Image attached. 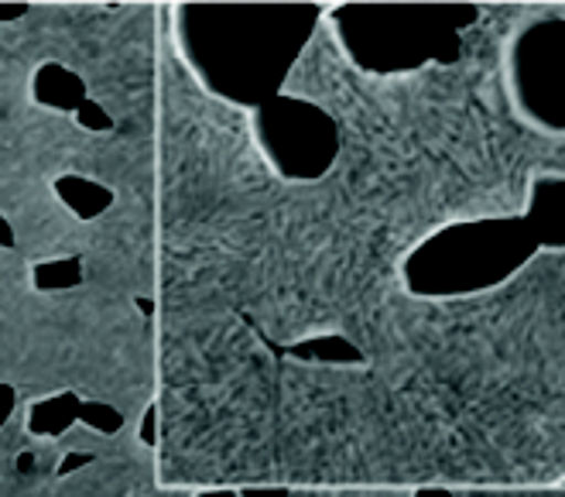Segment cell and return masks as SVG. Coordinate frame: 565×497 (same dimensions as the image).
<instances>
[{
	"instance_id": "6da1fadb",
	"label": "cell",
	"mask_w": 565,
	"mask_h": 497,
	"mask_svg": "<svg viewBox=\"0 0 565 497\" xmlns=\"http://www.w3.org/2000/svg\"><path fill=\"white\" fill-rule=\"evenodd\" d=\"M257 135L285 179H316L340 155L337 120L306 99H264L257 107Z\"/></svg>"
},
{
	"instance_id": "7a4b0ae2",
	"label": "cell",
	"mask_w": 565,
	"mask_h": 497,
	"mask_svg": "<svg viewBox=\"0 0 565 497\" xmlns=\"http://www.w3.org/2000/svg\"><path fill=\"white\" fill-rule=\"evenodd\" d=\"M89 96L86 80L62 62H42L31 76V99L55 114H76Z\"/></svg>"
},
{
	"instance_id": "3957f363",
	"label": "cell",
	"mask_w": 565,
	"mask_h": 497,
	"mask_svg": "<svg viewBox=\"0 0 565 497\" xmlns=\"http://www.w3.org/2000/svg\"><path fill=\"white\" fill-rule=\"evenodd\" d=\"M52 192H55V199L58 203L70 210L76 220H83V223H89V220H99L104 216L110 207H114V192H110V186H104V182H96V179H86V176H79V172H65V176H58L55 182H52Z\"/></svg>"
},
{
	"instance_id": "277c9868",
	"label": "cell",
	"mask_w": 565,
	"mask_h": 497,
	"mask_svg": "<svg viewBox=\"0 0 565 497\" xmlns=\"http://www.w3.org/2000/svg\"><path fill=\"white\" fill-rule=\"evenodd\" d=\"M83 398L76 391H58L28 409V433L39 440H55L79 422Z\"/></svg>"
},
{
	"instance_id": "5b68a950",
	"label": "cell",
	"mask_w": 565,
	"mask_h": 497,
	"mask_svg": "<svg viewBox=\"0 0 565 497\" xmlns=\"http://www.w3.org/2000/svg\"><path fill=\"white\" fill-rule=\"evenodd\" d=\"M83 257H52V261H39L31 268V285L39 292H65V288H79L83 285Z\"/></svg>"
},
{
	"instance_id": "8992f818",
	"label": "cell",
	"mask_w": 565,
	"mask_h": 497,
	"mask_svg": "<svg viewBox=\"0 0 565 497\" xmlns=\"http://www.w3.org/2000/svg\"><path fill=\"white\" fill-rule=\"evenodd\" d=\"M79 422L99 436H117L124 433V412L110 402H96V398H83Z\"/></svg>"
},
{
	"instance_id": "52a82bcc",
	"label": "cell",
	"mask_w": 565,
	"mask_h": 497,
	"mask_svg": "<svg viewBox=\"0 0 565 497\" xmlns=\"http://www.w3.org/2000/svg\"><path fill=\"white\" fill-rule=\"evenodd\" d=\"M73 117H76V124H79L83 130H89V135H110V130H114V117H110V110H107L104 104H96L93 96H86V99H83V107H79Z\"/></svg>"
},
{
	"instance_id": "ba28073f",
	"label": "cell",
	"mask_w": 565,
	"mask_h": 497,
	"mask_svg": "<svg viewBox=\"0 0 565 497\" xmlns=\"http://www.w3.org/2000/svg\"><path fill=\"white\" fill-rule=\"evenodd\" d=\"M230 497H254L250 490H230ZM281 497H377L371 490H322V487H306V490H281Z\"/></svg>"
},
{
	"instance_id": "9c48e42d",
	"label": "cell",
	"mask_w": 565,
	"mask_h": 497,
	"mask_svg": "<svg viewBox=\"0 0 565 497\" xmlns=\"http://www.w3.org/2000/svg\"><path fill=\"white\" fill-rule=\"evenodd\" d=\"M93 463H96V453H65L55 474L58 477H70V474H76L83 467H93Z\"/></svg>"
},
{
	"instance_id": "30bf717a",
	"label": "cell",
	"mask_w": 565,
	"mask_h": 497,
	"mask_svg": "<svg viewBox=\"0 0 565 497\" xmlns=\"http://www.w3.org/2000/svg\"><path fill=\"white\" fill-rule=\"evenodd\" d=\"M14 409H18V388L0 381V429H4V425L11 422Z\"/></svg>"
},
{
	"instance_id": "8fae6325",
	"label": "cell",
	"mask_w": 565,
	"mask_h": 497,
	"mask_svg": "<svg viewBox=\"0 0 565 497\" xmlns=\"http://www.w3.org/2000/svg\"><path fill=\"white\" fill-rule=\"evenodd\" d=\"M28 14V0H0V24H14Z\"/></svg>"
},
{
	"instance_id": "7c38bea8",
	"label": "cell",
	"mask_w": 565,
	"mask_h": 497,
	"mask_svg": "<svg viewBox=\"0 0 565 497\" xmlns=\"http://www.w3.org/2000/svg\"><path fill=\"white\" fill-rule=\"evenodd\" d=\"M452 497H524V490H452Z\"/></svg>"
},
{
	"instance_id": "4fadbf2b",
	"label": "cell",
	"mask_w": 565,
	"mask_h": 497,
	"mask_svg": "<svg viewBox=\"0 0 565 497\" xmlns=\"http://www.w3.org/2000/svg\"><path fill=\"white\" fill-rule=\"evenodd\" d=\"M18 244V234H14V226H11V220L0 213V251H11Z\"/></svg>"
},
{
	"instance_id": "5bb4252c",
	"label": "cell",
	"mask_w": 565,
	"mask_h": 497,
	"mask_svg": "<svg viewBox=\"0 0 565 497\" xmlns=\"http://www.w3.org/2000/svg\"><path fill=\"white\" fill-rule=\"evenodd\" d=\"M524 497H565V487H545V490H524Z\"/></svg>"
},
{
	"instance_id": "9a60e30c",
	"label": "cell",
	"mask_w": 565,
	"mask_h": 497,
	"mask_svg": "<svg viewBox=\"0 0 565 497\" xmlns=\"http://www.w3.org/2000/svg\"><path fill=\"white\" fill-rule=\"evenodd\" d=\"M138 309H141L145 316H154V303H151L148 295H141V298H138Z\"/></svg>"
}]
</instances>
